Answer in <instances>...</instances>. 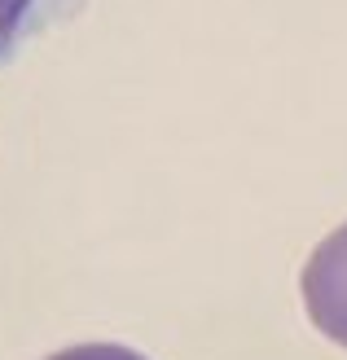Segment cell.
<instances>
[{
	"mask_svg": "<svg viewBox=\"0 0 347 360\" xmlns=\"http://www.w3.org/2000/svg\"><path fill=\"white\" fill-rule=\"evenodd\" d=\"M299 285H303V308L313 316V326L330 343L347 347V224H339L313 250Z\"/></svg>",
	"mask_w": 347,
	"mask_h": 360,
	"instance_id": "obj_1",
	"label": "cell"
},
{
	"mask_svg": "<svg viewBox=\"0 0 347 360\" xmlns=\"http://www.w3.org/2000/svg\"><path fill=\"white\" fill-rule=\"evenodd\" d=\"M66 0H0V58L27 40L31 31H40Z\"/></svg>",
	"mask_w": 347,
	"mask_h": 360,
	"instance_id": "obj_2",
	"label": "cell"
},
{
	"mask_svg": "<svg viewBox=\"0 0 347 360\" xmlns=\"http://www.w3.org/2000/svg\"><path fill=\"white\" fill-rule=\"evenodd\" d=\"M49 360H145V356L132 347H119V343H80V347H66Z\"/></svg>",
	"mask_w": 347,
	"mask_h": 360,
	"instance_id": "obj_3",
	"label": "cell"
}]
</instances>
